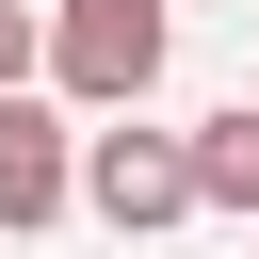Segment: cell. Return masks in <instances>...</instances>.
<instances>
[{
    "label": "cell",
    "mask_w": 259,
    "mask_h": 259,
    "mask_svg": "<svg viewBox=\"0 0 259 259\" xmlns=\"http://www.w3.org/2000/svg\"><path fill=\"white\" fill-rule=\"evenodd\" d=\"M162 49H178L162 0H49V81H65V113H146Z\"/></svg>",
    "instance_id": "cell-1"
},
{
    "label": "cell",
    "mask_w": 259,
    "mask_h": 259,
    "mask_svg": "<svg viewBox=\"0 0 259 259\" xmlns=\"http://www.w3.org/2000/svg\"><path fill=\"white\" fill-rule=\"evenodd\" d=\"M81 210L97 227H178L194 210V130H81Z\"/></svg>",
    "instance_id": "cell-2"
},
{
    "label": "cell",
    "mask_w": 259,
    "mask_h": 259,
    "mask_svg": "<svg viewBox=\"0 0 259 259\" xmlns=\"http://www.w3.org/2000/svg\"><path fill=\"white\" fill-rule=\"evenodd\" d=\"M65 194H81V130H65L49 97H16V81H0V227H49Z\"/></svg>",
    "instance_id": "cell-3"
},
{
    "label": "cell",
    "mask_w": 259,
    "mask_h": 259,
    "mask_svg": "<svg viewBox=\"0 0 259 259\" xmlns=\"http://www.w3.org/2000/svg\"><path fill=\"white\" fill-rule=\"evenodd\" d=\"M194 210H259V97L194 113Z\"/></svg>",
    "instance_id": "cell-4"
},
{
    "label": "cell",
    "mask_w": 259,
    "mask_h": 259,
    "mask_svg": "<svg viewBox=\"0 0 259 259\" xmlns=\"http://www.w3.org/2000/svg\"><path fill=\"white\" fill-rule=\"evenodd\" d=\"M32 65H49V16H32V0H0V81H32Z\"/></svg>",
    "instance_id": "cell-5"
}]
</instances>
